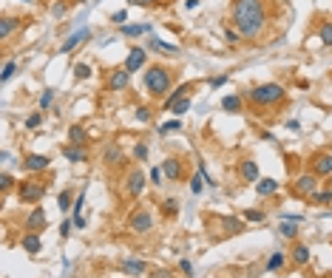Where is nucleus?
<instances>
[{"label": "nucleus", "instance_id": "obj_16", "mask_svg": "<svg viewBox=\"0 0 332 278\" xmlns=\"http://www.w3.org/2000/svg\"><path fill=\"white\" fill-rule=\"evenodd\" d=\"M239 179L241 182H258V165L253 159H241L239 162Z\"/></svg>", "mask_w": 332, "mask_h": 278}, {"label": "nucleus", "instance_id": "obj_13", "mask_svg": "<svg viewBox=\"0 0 332 278\" xmlns=\"http://www.w3.org/2000/svg\"><path fill=\"white\" fill-rule=\"evenodd\" d=\"M162 170H165V176L171 182H179L184 176V167H182V162H179L176 156H168V159L162 162Z\"/></svg>", "mask_w": 332, "mask_h": 278}, {"label": "nucleus", "instance_id": "obj_43", "mask_svg": "<svg viewBox=\"0 0 332 278\" xmlns=\"http://www.w3.org/2000/svg\"><path fill=\"white\" fill-rule=\"evenodd\" d=\"M171 131H182V119H171V122H162L159 134H171Z\"/></svg>", "mask_w": 332, "mask_h": 278}, {"label": "nucleus", "instance_id": "obj_49", "mask_svg": "<svg viewBox=\"0 0 332 278\" xmlns=\"http://www.w3.org/2000/svg\"><path fill=\"white\" fill-rule=\"evenodd\" d=\"M71 227H74V222H68V219L60 224V236H63V239H68V236H71Z\"/></svg>", "mask_w": 332, "mask_h": 278}, {"label": "nucleus", "instance_id": "obj_28", "mask_svg": "<svg viewBox=\"0 0 332 278\" xmlns=\"http://www.w3.org/2000/svg\"><path fill=\"white\" fill-rule=\"evenodd\" d=\"M151 31V26L148 23H131V26H122V34L125 37H142V34H148Z\"/></svg>", "mask_w": 332, "mask_h": 278}, {"label": "nucleus", "instance_id": "obj_46", "mask_svg": "<svg viewBox=\"0 0 332 278\" xmlns=\"http://www.w3.org/2000/svg\"><path fill=\"white\" fill-rule=\"evenodd\" d=\"M134 156H136L139 162H145V159H148V145H145V142H139V145L134 148Z\"/></svg>", "mask_w": 332, "mask_h": 278}, {"label": "nucleus", "instance_id": "obj_23", "mask_svg": "<svg viewBox=\"0 0 332 278\" xmlns=\"http://www.w3.org/2000/svg\"><path fill=\"white\" fill-rule=\"evenodd\" d=\"M151 49L156 54H168V57H179V46H171V43H162L159 37H151Z\"/></svg>", "mask_w": 332, "mask_h": 278}, {"label": "nucleus", "instance_id": "obj_19", "mask_svg": "<svg viewBox=\"0 0 332 278\" xmlns=\"http://www.w3.org/2000/svg\"><path fill=\"white\" fill-rule=\"evenodd\" d=\"M17 29H23V26H20V20H17V17H9V14H3V20H0V40L6 43V40L12 37Z\"/></svg>", "mask_w": 332, "mask_h": 278}, {"label": "nucleus", "instance_id": "obj_31", "mask_svg": "<svg viewBox=\"0 0 332 278\" xmlns=\"http://www.w3.org/2000/svg\"><path fill=\"white\" fill-rule=\"evenodd\" d=\"M278 233L284 236V239H293L298 236V222H287V219H281V227H278Z\"/></svg>", "mask_w": 332, "mask_h": 278}, {"label": "nucleus", "instance_id": "obj_41", "mask_svg": "<svg viewBox=\"0 0 332 278\" xmlns=\"http://www.w3.org/2000/svg\"><path fill=\"white\" fill-rule=\"evenodd\" d=\"M188 108H191V99H188V97L179 99L176 105H173V117H182V114H188Z\"/></svg>", "mask_w": 332, "mask_h": 278}, {"label": "nucleus", "instance_id": "obj_26", "mask_svg": "<svg viewBox=\"0 0 332 278\" xmlns=\"http://www.w3.org/2000/svg\"><path fill=\"white\" fill-rule=\"evenodd\" d=\"M221 111L239 114V111H241V97H239V94H227V97L221 99Z\"/></svg>", "mask_w": 332, "mask_h": 278}, {"label": "nucleus", "instance_id": "obj_24", "mask_svg": "<svg viewBox=\"0 0 332 278\" xmlns=\"http://www.w3.org/2000/svg\"><path fill=\"white\" fill-rule=\"evenodd\" d=\"M63 156H66L68 162H86L88 159V154L82 151V145H66V148H63Z\"/></svg>", "mask_w": 332, "mask_h": 278}, {"label": "nucleus", "instance_id": "obj_47", "mask_svg": "<svg viewBox=\"0 0 332 278\" xmlns=\"http://www.w3.org/2000/svg\"><path fill=\"white\" fill-rule=\"evenodd\" d=\"M179 270L184 272V278H193V264H191L188 259H182V261H179Z\"/></svg>", "mask_w": 332, "mask_h": 278}, {"label": "nucleus", "instance_id": "obj_11", "mask_svg": "<svg viewBox=\"0 0 332 278\" xmlns=\"http://www.w3.org/2000/svg\"><path fill=\"white\" fill-rule=\"evenodd\" d=\"M309 173H315V176H332V154H315Z\"/></svg>", "mask_w": 332, "mask_h": 278}, {"label": "nucleus", "instance_id": "obj_33", "mask_svg": "<svg viewBox=\"0 0 332 278\" xmlns=\"http://www.w3.org/2000/svg\"><path fill=\"white\" fill-rule=\"evenodd\" d=\"M91 62H77V66H74V77H77V80H88V77H91Z\"/></svg>", "mask_w": 332, "mask_h": 278}, {"label": "nucleus", "instance_id": "obj_52", "mask_svg": "<svg viewBox=\"0 0 332 278\" xmlns=\"http://www.w3.org/2000/svg\"><path fill=\"white\" fill-rule=\"evenodd\" d=\"M71 222H74V227H77V230H82V227H86V219H82V213H74V216H71Z\"/></svg>", "mask_w": 332, "mask_h": 278}, {"label": "nucleus", "instance_id": "obj_5", "mask_svg": "<svg viewBox=\"0 0 332 278\" xmlns=\"http://www.w3.org/2000/svg\"><path fill=\"white\" fill-rule=\"evenodd\" d=\"M128 230H134L136 236L151 233V230H154V216H151V210H148V207H136L128 216Z\"/></svg>", "mask_w": 332, "mask_h": 278}, {"label": "nucleus", "instance_id": "obj_37", "mask_svg": "<svg viewBox=\"0 0 332 278\" xmlns=\"http://www.w3.org/2000/svg\"><path fill=\"white\" fill-rule=\"evenodd\" d=\"M51 102H54V91H51V88H46V91L40 94V111H49Z\"/></svg>", "mask_w": 332, "mask_h": 278}, {"label": "nucleus", "instance_id": "obj_21", "mask_svg": "<svg viewBox=\"0 0 332 278\" xmlns=\"http://www.w3.org/2000/svg\"><path fill=\"white\" fill-rule=\"evenodd\" d=\"M122 270L128 272V275H145L148 272V264L139 259H122Z\"/></svg>", "mask_w": 332, "mask_h": 278}, {"label": "nucleus", "instance_id": "obj_14", "mask_svg": "<svg viewBox=\"0 0 332 278\" xmlns=\"http://www.w3.org/2000/svg\"><path fill=\"white\" fill-rule=\"evenodd\" d=\"M145 66V49H139V46H134V49L128 51V57H125V71H139V68Z\"/></svg>", "mask_w": 332, "mask_h": 278}, {"label": "nucleus", "instance_id": "obj_50", "mask_svg": "<svg viewBox=\"0 0 332 278\" xmlns=\"http://www.w3.org/2000/svg\"><path fill=\"white\" fill-rule=\"evenodd\" d=\"M239 37H241V34L236 29H224V40H227V43H236Z\"/></svg>", "mask_w": 332, "mask_h": 278}, {"label": "nucleus", "instance_id": "obj_48", "mask_svg": "<svg viewBox=\"0 0 332 278\" xmlns=\"http://www.w3.org/2000/svg\"><path fill=\"white\" fill-rule=\"evenodd\" d=\"M227 80H230L227 74H219V77H213V80H210V88H221V85H224V82H227Z\"/></svg>", "mask_w": 332, "mask_h": 278}, {"label": "nucleus", "instance_id": "obj_36", "mask_svg": "<svg viewBox=\"0 0 332 278\" xmlns=\"http://www.w3.org/2000/svg\"><path fill=\"white\" fill-rule=\"evenodd\" d=\"M202 190H204V173H196V176L191 179V193H193V196H199Z\"/></svg>", "mask_w": 332, "mask_h": 278}, {"label": "nucleus", "instance_id": "obj_3", "mask_svg": "<svg viewBox=\"0 0 332 278\" xmlns=\"http://www.w3.org/2000/svg\"><path fill=\"white\" fill-rule=\"evenodd\" d=\"M173 85V71L168 66H151L145 71V88L148 94H154V97H162L168 94Z\"/></svg>", "mask_w": 332, "mask_h": 278}, {"label": "nucleus", "instance_id": "obj_22", "mask_svg": "<svg viewBox=\"0 0 332 278\" xmlns=\"http://www.w3.org/2000/svg\"><path fill=\"white\" fill-rule=\"evenodd\" d=\"M256 193H258V196H276V193H278V182L270 179V176H264V179H258Z\"/></svg>", "mask_w": 332, "mask_h": 278}, {"label": "nucleus", "instance_id": "obj_6", "mask_svg": "<svg viewBox=\"0 0 332 278\" xmlns=\"http://www.w3.org/2000/svg\"><path fill=\"white\" fill-rule=\"evenodd\" d=\"M318 187H321L318 185V176H315V173H304V176H298V179H295L293 193H295V196H313Z\"/></svg>", "mask_w": 332, "mask_h": 278}, {"label": "nucleus", "instance_id": "obj_25", "mask_svg": "<svg viewBox=\"0 0 332 278\" xmlns=\"http://www.w3.org/2000/svg\"><path fill=\"white\" fill-rule=\"evenodd\" d=\"M86 139H88V131L82 125H71L68 128V145H86Z\"/></svg>", "mask_w": 332, "mask_h": 278}, {"label": "nucleus", "instance_id": "obj_15", "mask_svg": "<svg viewBox=\"0 0 332 278\" xmlns=\"http://www.w3.org/2000/svg\"><path fill=\"white\" fill-rule=\"evenodd\" d=\"M20 247H23L29 255H37L40 250H43V239H40V233H26L23 239H20Z\"/></svg>", "mask_w": 332, "mask_h": 278}, {"label": "nucleus", "instance_id": "obj_45", "mask_svg": "<svg viewBox=\"0 0 332 278\" xmlns=\"http://www.w3.org/2000/svg\"><path fill=\"white\" fill-rule=\"evenodd\" d=\"M12 185H14V179H12V173H0V190L6 193V190H12Z\"/></svg>", "mask_w": 332, "mask_h": 278}, {"label": "nucleus", "instance_id": "obj_44", "mask_svg": "<svg viewBox=\"0 0 332 278\" xmlns=\"http://www.w3.org/2000/svg\"><path fill=\"white\" fill-rule=\"evenodd\" d=\"M14 71H17V66H14L12 60H9L6 66H3V74H0V80H3V82H9V80L14 77Z\"/></svg>", "mask_w": 332, "mask_h": 278}, {"label": "nucleus", "instance_id": "obj_60", "mask_svg": "<svg viewBox=\"0 0 332 278\" xmlns=\"http://www.w3.org/2000/svg\"><path fill=\"white\" fill-rule=\"evenodd\" d=\"M329 187H332V176H329Z\"/></svg>", "mask_w": 332, "mask_h": 278}, {"label": "nucleus", "instance_id": "obj_58", "mask_svg": "<svg viewBox=\"0 0 332 278\" xmlns=\"http://www.w3.org/2000/svg\"><path fill=\"white\" fill-rule=\"evenodd\" d=\"M74 3H88V0H74Z\"/></svg>", "mask_w": 332, "mask_h": 278}, {"label": "nucleus", "instance_id": "obj_61", "mask_svg": "<svg viewBox=\"0 0 332 278\" xmlns=\"http://www.w3.org/2000/svg\"><path fill=\"white\" fill-rule=\"evenodd\" d=\"M23 3H31V0H23Z\"/></svg>", "mask_w": 332, "mask_h": 278}, {"label": "nucleus", "instance_id": "obj_2", "mask_svg": "<svg viewBox=\"0 0 332 278\" xmlns=\"http://www.w3.org/2000/svg\"><path fill=\"white\" fill-rule=\"evenodd\" d=\"M244 97H247V102L256 105V108H270V105H281L284 99H287V91H284L278 82H261V85L250 88Z\"/></svg>", "mask_w": 332, "mask_h": 278}, {"label": "nucleus", "instance_id": "obj_1", "mask_svg": "<svg viewBox=\"0 0 332 278\" xmlns=\"http://www.w3.org/2000/svg\"><path fill=\"white\" fill-rule=\"evenodd\" d=\"M230 20L244 40H258L267 29V0H233Z\"/></svg>", "mask_w": 332, "mask_h": 278}, {"label": "nucleus", "instance_id": "obj_35", "mask_svg": "<svg viewBox=\"0 0 332 278\" xmlns=\"http://www.w3.org/2000/svg\"><path fill=\"white\" fill-rule=\"evenodd\" d=\"M162 213H165V216H176L179 213V199H165V202H162Z\"/></svg>", "mask_w": 332, "mask_h": 278}, {"label": "nucleus", "instance_id": "obj_27", "mask_svg": "<svg viewBox=\"0 0 332 278\" xmlns=\"http://www.w3.org/2000/svg\"><path fill=\"white\" fill-rule=\"evenodd\" d=\"M102 162L108 167H114V165H119L122 162V151H119V145H111V148H105V154H102Z\"/></svg>", "mask_w": 332, "mask_h": 278}, {"label": "nucleus", "instance_id": "obj_38", "mask_svg": "<svg viewBox=\"0 0 332 278\" xmlns=\"http://www.w3.org/2000/svg\"><path fill=\"white\" fill-rule=\"evenodd\" d=\"M241 219H244V222H264V210H244L241 213Z\"/></svg>", "mask_w": 332, "mask_h": 278}, {"label": "nucleus", "instance_id": "obj_56", "mask_svg": "<svg viewBox=\"0 0 332 278\" xmlns=\"http://www.w3.org/2000/svg\"><path fill=\"white\" fill-rule=\"evenodd\" d=\"M287 128H289V131H298L301 125H298V119H289V122H287Z\"/></svg>", "mask_w": 332, "mask_h": 278}, {"label": "nucleus", "instance_id": "obj_9", "mask_svg": "<svg viewBox=\"0 0 332 278\" xmlns=\"http://www.w3.org/2000/svg\"><path fill=\"white\" fill-rule=\"evenodd\" d=\"M131 82V71H125V68H117V71H111L108 80H105V85H108V91H125Z\"/></svg>", "mask_w": 332, "mask_h": 278}, {"label": "nucleus", "instance_id": "obj_34", "mask_svg": "<svg viewBox=\"0 0 332 278\" xmlns=\"http://www.w3.org/2000/svg\"><path fill=\"white\" fill-rule=\"evenodd\" d=\"M309 199H313L315 204H329L332 202V187H326V190H315Z\"/></svg>", "mask_w": 332, "mask_h": 278}, {"label": "nucleus", "instance_id": "obj_18", "mask_svg": "<svg viewBox=\"0 0 332 278\" xmlns=\"http://www.w3.org/2000/svg\"><path fill=\"white\" fill-rule=\"evenodd\" d=\"M49 156H43V154H29L26 156V170H31V173H40V170H46V167H49Z\"/></svg>", "mask_w": 332, "mask_h": 278}, {"label": "nucleus", "instance_id": "obj_59", "mask_svg": "<svg viewBox=\"0 0 332 278\" xmlns=\"http://www.w3.org/2000/svg\"><path fill=\"white\" fill-rule=\"evenodd\" d=\"M326 216H329V219H332V210H329V213H326Z\"/></svg>", "mask_w": 332, "mask_h": 278}, {"label": "nucleus", "instance_id": "obj_12", "mask_svg": "<svg viewBox=\"0 0 332 278\" xmlns=\"http://www.w3.org/2000/svg\"><path fill=\"white\" fill-rule=\"evenodd\" d=\"M191 88H193V82H182V85H179V88H173V91L165 97V102H162V108H165V111H173V105H176L179 99H184V97H188V91H191Z\"/></svg>", "mask_w": 332, "mask_h": 278}, {"label": "nucleus", "instance_id": "obj_42", "mask_svg": "<svg viewBox=\"0 0 332 278\" xmlns=\"http://www.w3.org/2000/svg\"><path fill=\"white\" fill-rule=\"evenodd\" d=\"M148 179H151L156 187H159V185H162V179H165V170H162V167H151V173H148Z\"/></svg>", "mask_w": 332, "mask_h": 278}, {"label": "nucleus", "instance_id": "obj_57", "mask_svg": "<svg viewBox=\"0 0 332 278\" xmlns=\"http://www.w3.org/2000/svg\"><path fill=\"white\" fill-rule=\"evenodd\" d=\"M184 6H188V9H196V6H199V0H188Z\"/></svg>", "mask_w": 332, "mask_h": 278}, {"label": "nucleus", "instance_id": "obj_7", "mask_svg": "<svg viewBox=\"0 0 332 278\" xmlns=\"http://www.w3.org/2000/svg\"><path fill=\"white\" fill-rule=\"evenodd\" d=\"M142 190H145V173H142L139 167H134V170H128V176H125V193H128V196H142Z\"/></svg>", "mask_w": 332, "mask_h": 278}, {"label": "nucleus", "instance_id": "obj_10", "mask_svg": "<svg viewBox=\"0 0 332 278\" xmlns=\"http://www.w3.org/2000/svg\"><path fill=\"white\" fill-rule=\"evenodd\" d=\"M88 37H91V29H80V31H74V34H68V37L63 40V46H60V54H71V51Z\"/></svg>", "mask_w": 332, "mask_h": 278}, {"label": "nucleus", "instance_id": "obj_29", "mask_svg": "<svg viewBox=\"0 0 332 278\" xmlns=\"http://www.w3.org/2000/svg\"><path fill=\"white\" fill-rule=\"evenodd\" d=\"M284 261H287V255L281 253V250H278V253H273L270 259H267V264H264V270L267 272H278L284 267Z\"/></svg>", "mask_w": 332, "mask_h": 278}, {"label": "nucleus", "instance_id": "obj_30", "mask_svg": "<svg viewBox=\"0 0 332 278\" xmlns=\"http://www.w3.org/2000/svg\"><path fill=\"white\" fill-rule=\"evenodd\" d=\"M74 202H77V199H74V193H71V190H63L60 196H57V204H60V210H63V213L74 210Z\"/></svg>", "mask_w": 332, "mask_h": 278}, {"label": "nucleus", "instance_id": "obj_51", "mask_svg": "<svg viewBox=\"0 0 332 278\" xmlns=\"http://www.w3.org/2000/svg\"><path fill=\"white\" fill-rule=\"evenodd\" d=\"M66 12H68V6H63V3H54V6H51V14H54V17H63Z\"/></svg>", "mask_w": 332, "mask_h": 278}, {"label": "nucleus", "instance_id": "obj_55", "mask_svg": "<svg viewBox=\"0 0 332 278\" xmlns=\"http://www.w3.org/2000/svg\"><path fill=\"white\" fill-rule=\"evenodd\" d=\"M128 3H134V6H154L156 0H128Z\"/></svg>", "mask_w": 332, "mask_h": 278}, {"label": "nucleus", "instance_id": "obj_53", "mask_svg": "<svg viewBox=\"0 0 332 278\" xmlns=\"http://www.w3.org/2000/svg\"><path fill=\"white\" fill-rule=\"evenodd\" d=\"M148 278H173V272L171 270H154Z\"/></svg>", "mask_w": 332, "mask_h": 278}, {"label": "nucleus", "instance_id": "obj_54", "mask_svg": "<svg viewBox=\"0 0 332 278\" xmlns=\"http://www.w3.org/2000/svg\"><path fill=\"white\" fill-rule=\"evenodd\" d=\"M111 20H114V23H125V20H128V12H114Z\"/></svg>", "mask_w": 332, "mask_h": 278}, {"label": "nucleus", "instance_id": "obj_40", "mask_svg": "<svg viewBox=\"0 0 332 278\" xmlns=\"http://www.w3.org/2000/svg\"><path fill=\"white\" fill-rule=\"evenodd\" d=\"M134 117L139 119V122H151V117H154V111H151V108H145V105H139L134 111Z\"/></svg>", "mask_w": 332, "mask_h": 278}, {"label": "nucleus", "instance_id": "obj_8", "mask_svg": "<svg viewBox=\"0 0 332 278\" xmlns=\"http://www.w3.org/2000/svg\"><path fill=\"white\" fill-rule=\"evenodd\" d=\"M49 224V216H46L43 207H34V210L26 216V233H40V230Z\"/></svg>", "mask_w": 332, "mask_h": 278}, {"label": "nucleus", "instance_id": "obj_39", "mask_svg": "<svg viewBox=\"0 0 332 278\" xmlns=\"http://www.w3.org/2000/svg\"><path fill=\"white\" fill-rule=\"evenodd\" d=\"M43 125V114H29V119H26V128L29 131H37Z\"/></svg>", "mask_w": 332, "mask_h": 278}, {"label": "nucleus", "instance_id": "obj_32", "mask_svg": "<svg viewBox=\"0 0 332 278\" xmlns=\"http://www.w3.org/2000/svg\"><path fill=\"white\" fill-rule=\"evenodd\" d=\"M318 37L324 46H332V20H326V23L318 26Z\"/></svg>", "mask_w": 332, "mask_h": 278}, {"label": "nucleus", "instance_id": "obj_4", "mask_svg": "<svg viewBox=\"0 0 332 278\" xmlns=\"http://www.w3.org/2000/svg\"><path fill=\"white\" fill-rule=\"evenodd\" d=\"M46 190H49V187H46L43 182L23 179V182L17 185V199H20V202H26V204H37V202H43Z\"/></svg>", "mask_w": 332, "mask_h": 278}, {"label": "nucleus", "instance_id": "obj_17", "mask_svg": "<svg viewBox=\"0 0 332 278\" xmlns=\"http://www.w3.org/2000/svg\"><path fill=\"white\" fill-rule=\"evenodd\" d=\"M289 259H293V264H298V267L309 264V247H307V244H301V241H293Z\"/></svg>", "mask_w": 332, "mask_h": 278}, {"label": "nucleus", "instance_id": "obj_20", "mask_svg": "<svg viewBox=\"0 0 332 278\" xmlns=\"http://www.w3.org/2000/svg\"><path fill=\"white\" fill-rule=\"evenodd\" d=\"M219 224H221V236H239L241 230H244V222H241V219H230V216H224Z\"/></svg>", "mask_w": 332, "mask_h": 278}]
</instances>
